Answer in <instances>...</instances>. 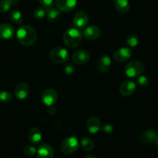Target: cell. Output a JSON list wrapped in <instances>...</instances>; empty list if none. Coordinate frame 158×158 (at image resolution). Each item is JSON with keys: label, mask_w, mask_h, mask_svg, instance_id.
I'll use <instances>...</instances> for the list:
<instances>
[{"label": "cell", "mask_w": 158, "mask_h": 158, "mask_svg": "<svg viewBox=\"0 0 158 158\" xmlns=\"http://www.w3.org/2000/svg\"><path fill=\"white\" fill-rule=\"evenodd\" d=\"M16 37L18 41L23 46H31L37 41V34L32 26L23 25L17 30Z\"/></svg>", "instance_id": "cell-1"}, {"label": "cell", "mask_w": 158, "mask_h": 158, "mask_svg": "<svg viewBox=\"0 0 158 158\" xmlns=\"http://www.w3.org/2000/svg\"><path fill=\"white\" fill-rule=\"evenodd\" d=\"M82 40V34L76 28L67 29L63 35V40L65 46L70 49L76 48L81 43Z\"/></svg>", "instance_id": "cell-2"}, {"label": "cell", "mask_w": 158, "mask_h": 158, "mask_svg": "<svg viewBox=\"0 0 158 158\" xmlns=\"http://www.w3.org/2000/svg\"><path fill=\"white\" fill-rule=\"evenodd\" d=\"M145 65L140 61L129 62L125 67V73L126 76L130 78L138 77L143 73Z\"/></svg>", "instance_id": "cell-3"}, {"label": "cell", "mask_w": 158, "mask_h": 158, "mask_svg": "<svg viewBox=\"0 0 158 158\" xmlns=\"http://www.w3.org/2000/svg\"><path fill=\"white\" fill-rule=\"evenodd\" d=\"M50 59L56 63H64L68 60V52L64 48L57 47L53 48L49 54Z\"/></svg>", "instance_id": "cell-4"}, {"label": "cell", "mask_w": 158, "mask_h": 158, "mask_svg": "<svg viewBox=\"0 0 158 158\" xmlns=\"http://www.w3.org/2000/svg\"><path fill=\"white\" fill-rule=\"evenodd\" d=\"M79 147V142L75 137H69L62 141L60 150L65 154H71L75 152Z\"/></svg>", "instance_id": "cell-5"}, {"label": "cell", "mask_w": 158, "mask_h": 158, "mask_svg": "<svg viewBox=\"0 0 158 158\" xmlns=\"http://www.w3.org/2000/svg\"><path fill=\"white\" fill-rule=\"evenodd\" d=\"M89 18L88 13L84 10H80L74 15L73 19V24L77 29H85L88 25Z\"/></svg>", "instance_id": "cell-6"}, {"label": "cell", "mask_w": 158, "mask_h": 158, "mask_svg": "<svg viewBox=\"0 0 158 158\" xmlns=\"http://www.w3.org/2000/svg\"><path fill=\"white\" fill-rule=\"evenodd\" d=\"M57 100V91L54 89H46L41 96V101L47 106H52Z\"/></svg>", "instance_id": "cell-7"}, {"label": "cell", "mask_w": 158, "mask_h": 158, "mask_svg": "<svg viewBox=\"0 0 158 158\" xmlns=\"http://www.w3.org/2000/svg\"><path fill=\"white\" fill-rule=\"evenodd\" d=\"M90 58H91L90 52L85 49H80L74 52L72 56L73 62L78 65L85 64L89 61Z\"/></svg>", "instance_id": "cell-8"}, {"label": "cell", "mask_w": 158, "mask_h": 158, "mask_svg": "<svg viewBox=\"0 0 158 158\" xmlns=\"http://www.w3.org/2000/svg\"><path fill=\"white\" fill-rule=\"evenodd\" d=\"M113 57L116 61L119 63L125 62L131 57V51L127 47H120L115 51Z\"/></svg>", "instance_id": "cell-9"}, {"label": "cell", "mask_w": 158, "mask_h": 158, "mask_svg": "<svg viewBox=\"0 0 158 158\" xmlns=\"http://www.w3.org/2000/svg\"><path fill=\"white\" fill-rule=\"evenodd\" d=\"M30 92V88L29 85L26 83H20L15 86L14 94L16 98L19 100H24L29 96Z\"/></svg>", "instance_id": "cell-10"}, {"label": "cell", "mask_w": 158, "mask_h": 158, "mask_svg": "<svg viewBox=\"0 0 158 158\" xmlns=\"http://www.w3.org/2000/svg\"><path fill=\"white\" fill-rule=\"evenodd\" d=\"M136 84L132 80H125L121 84L119 87V93L123 97H129L132 95L136 90Z\"/></svg>", "instance_id": "cell-11"}, {"label": "cell", "mask_w": 158, "mask_h": 158, "mask_svg": "<svg viewBox=\"0 0 158 158\" xmlns=\"http://www.w3.org/2000/svg\"><path fill=\"white\" fill-rule=\"evenodd\" d=\"M77 4V0H56V6L63 12H71Z\"/></svg>", "instance_id": "cell-12"}, {"label": "cell", "mask_w": 158, "mask_h": 158, "mask_svg": "<svg viewBox=\"0 0 158 158\" xmlns=\"http://www.w3.org/2000/svg\"><path fill=\"white\" fill-rule=\"evenodd\" d=\"M84 36L88 40H94L99 38L101 35V29L96 26H89L85 28Z\"/></svg>", "instance_id": "cell-13"}, {"label": "cell", "mask_w": 158, "mask_h": 158, "mask_svg": "<svg viewBox=\"0 0 158 158\" xmlns=\"http://www.w3.org/2000/svg\"><path fill=\"white\" fill-rule=\"evenodd\" d=\"M157 137L158 134L156 131H153V130H147V131H146L145 132L141 134L139 140L142 143L147 144V143H154V141Z\"/></svg>", "instance_id": "cell-14"}, {"label": "cell", "mask_w": 158, "mask_h": 158, "mask_svg": "<svg viewBox=\"0 0 158 158\" xmlns=\"http://www.w3.org/2000/svg\"><path fill=\"white\" fill-rule=\"evenodd\" d=\"M111 59H110L108 56H102L99 58V60H98L97 69L100 73H107L109 70L110 67H111Z\"/></svg>", "instance_id": "cell-15"}, {"label": "cell", "mask_w": 158, "mask_h": 158, "mask_svg": "<svg viewBox=\"0 0 158 158\" xmlns=\"http://www.w3.org/2000/svg\"><path fill=\"white\" fill-rule=\"evenodd\" d=\"M37 154V158H53L54 157L53 148L46 143H43L39 147Z\"/></svg>", "instance_id": "cell-16"}, {"label": "cell", "mask_w": 158, "mask_h": 158, "mask_svg": "<svg viewBox=\"0 0 158 158\" xmlns=\"http://www.w3.org/2000/svg\"><path fill=\"white\" fill-rule=\"evenodd\" d=\"M15 33L13 26L8 23L0 25V38L3 40H9Z\"/></svg>", "instance_id": "cell-17"}, {"label": "cell", "mask_w": 158, "mask_h": 158, "mask_svg": "<svg viewBox=\"0 0 158 158\" xmlns=\"http://www.w3.org/2000/svg\"><path fill=\"white\" fill-rule=\"evenodd\" d=\"M46 16L49 22L56 23L57 21H58L60 17V10L57 7H54V6L46 8Z\"/></svg>", "instance_id": "cell-18"}, {"label": "cell", "mask_w": 158, "mask_h": 158, "mask_svg": "<svg viewBox=\"0 0 158 158\" xmlns=\"http://www.w3.org/2000/svg\"><path fill=\"white\" fill-rule=\"evenodd\" d=\"M29 141L33 144H38L40 143L42 140V132L37 127H33L31 128L30 131H29Z\"/></svg>", "instance_id": "cell-19"}, {"label": "cell", "mask_w": 158, "mask_h": 158, "mask_svg": "<svg viewBox=\"0 0 158 158\" xmlns=\"http://www.w3.org/2000/svg\"><path fill=\"white\" fill-rule=\"evenodd\" d=\"M87 128L90 134H94L99 131L101 128V122L97 117H91L87 123Z\"/></svg>", "instance_id": "cell-20"}, {"label": "cell", "mask_w": 158, "mask_h": 158, "mask_svg": "<svg viewBox=\"0 0 158 158\" xmlns=\"http://www.w3.org/2000/svg\"><path fill=\"white\" fill-rule=\"evenodd\" d=\"M114 6L118 12L121 13H126L130 9V5L128 0H114Z\"/></svg>", "instance_id": "cell-21"}, {"label": "cell", "mask_w": 158, "mask_h": 158, "mask_svg": "<svg viewBox=\"0 0 158 158\" xmlns=\"http://www.w3.org/2000/svg\"><path fill=\"white\" fill-rule=\"evenodd\" d=\"M17 0H1L0 1V12L5 13L10 10L12 6L16 4Z\"/></svg>", "instance_id": "cell-22"}, {"label": "cell", "mask_w": 158, "mask_h": 158, "mask_svg": "<svg viewBox=\"0 0 158 158\" xmlns=\"http://www.w3.org/2000/svg\"><path fill=\"white\" fill-rule=\"evenodd\" d=\"M9 19L15 24H21L23 22V16L18 10H12L9 12Z\"/></svg>", "instance_id": "cell-23"}, {"label": "cell", "mask_w": 158, "mask_h": 158, "mask_svg": "<svg viewBox=\"0 0 158 158\" xmlns=\"http://www.w3.org/2000/svg\"><path fill=\"white\" fill-rule=\"evenodd\" d=\"M80 143L81 148L86 151H90L94 148V142H93L91 139L88 138V137H83V138H81Z\"/></svg>", "instance_id": "cell-24"}, {"label": "cell", "mask_w": 158, "mask_h": 158, "mask_svg": "<svg viewBox=\"0 0 158 158\" xmlns=\"http://www.w3.org/2000/svg\"><path fill=\"white\" fill-rule=\"evenodd\" d=\"M126 43L129 47L134 48L139 43V38L136 35H130L127 37Z\"/></svg>", "instance_id": "cell-25"}, {"label": "cell", "mask_w": 158, "mask_h": 158, "mask_svg": "<svg viewBox=\"0 0 158 158\" xmlns=\"http://www.w3.org/2000/svg\"><path fill=\"white\" fill-rule=\"evenodd\" d=\"M12 100V94L8 91L4 90L0 93V102L2 103H8Z\"/></svg>", "instance_id": "cell-26"}, {"label": "cell", "mask_w": 158, "mask_h": 158, "mask_svg": "<svg viewBox=\"0 0 158 158\" xmlns=\"http://www.w3.org/2000/svg\"><path fill=\"white\" fill-rule=\"evenodd\" d=\"M33 16L37 19H43L46 16V9L44 7H38L34 10Z\"/></svg>", "instance_id": "cell-27"}, {"label": "cell", "mask_w": 158, "mask_h": 158, "mask_svg": "<svg viewBox=\"0 0 158 158\" xmlns=\"http://www.w3.org/2000/svg\"><path fill=\"white\" fill-rule=\"evenodd\" d=\"M37 150L33 145H26L23 148V153L26 156H33L37 153Z\"/></svg>", "instance_id": "cell-28"}, {"label": "cell", "mask_w": 158, "mask_h": 158, "mask_svg": "<svg viewBox=\"0 0 158 158\" xmlns=\"http://www.w3.org/2000/svg\"><path fill=\"white\" fill-rule=\"evenodd\" d=\"M137 83L142 87H146L149 84V79L145 76L140 75L137 77Z\"/></svg>", "instance_id": "cell-29"}, {"label": "cell", "mask_w": 158, "mask_h": 158, "mask_svg": "<svg viewBox=\"0 0 158 158\" xmlns=\"http://www.w3.org/2000/svg\"><path fill=\"white\" fill-rule=\"evenodd\" d=\"M64 73L66 74L71 75V74L74 73V72H75V66L72 63H68L64 66Z\"/></svg>", "instance_id": "cell-30"}, {"label": "cell", "mask_w": 158, "mask_h": 158, "mask_svg": "<svg viewBox=\"0 0 158 158\" xmlns=\"http://www.w3.org/2000/svg\"><path fill=\"white\" fill-rule=\"evenodd\" d=\"M39 2L44 8H49L54 5V0H38Z\"/></svg>", "instance_id": "cell-31"}, {"label": "cell", "mask_w": 158, "mask_h": 158, "mask_svg": "<svg viewBox=\"0 0 158 158\" xmlns=\"http://www.w3.org/2000/svg\"><path fill=\"white\" fill-rule=\"evenodd\" d=\"M102 130H103L104 132H105L106 134H110V133L112 132L113 127L112 125L105 124V125H104V127H102Z\"/></svg>", "instance_id": "cell-32"}, {"label": "cell", "mask_w": 158, "mask_h": 158, "mask_svg": "<svg viewBox=\"0 0 158 158\" xmlns=\"http://www.w3.org/2000/svg\"><path fill=\"white\" fill-rule=\"evenodd\" d=\"M153 144H154L155 146L157 147V148H158V137L156 139V140H155V141H154V143H153Z\"/></svg>", "instance_id": "cell-33"}, {"label": "cell", "mask_w": 158, "mask_h": 158, "mask_svg": "<svg viewBox=\"0 0 158 158\" xmlns=\"http://www.w3.org/2000/svg\"><path fill=\"white\" fill-rule=\"evenodd\" d=\"M85 158H97V157L94 155H88V156H86Z\"/></svg>", "instance_id": "cell-34"}]
</instances>
